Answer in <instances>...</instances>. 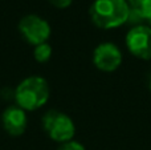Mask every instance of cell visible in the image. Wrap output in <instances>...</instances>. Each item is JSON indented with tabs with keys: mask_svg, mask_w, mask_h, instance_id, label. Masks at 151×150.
<instances>
[{
	"mask_svg": "<svg viewBox=\"0 0 151 150\" xmlns=\"http://www.w3.org/2000/svg\"><path fill=\"white\" fill-rule=\"evenodd\" d=\"M57 150H86V148L81 142H77V141L72 140V141H68V142L60 144Z\"/></svg>",
	"mask_w": 151,
	"mask_h": 150,
	"instance_id": "10",
	"label": "cell"
},
{
	"mask_svg": "<svg viewBox=\"0 0 151 150\" xmlns=\"http://www.w3.org/2000/svg\"><path fill=\"white\" fill-rule=\"evenodd\" d=\"M42 129L52 141L64 144L72 141L76 136L74 121L65 113L58 110H48L41 120Z\"/></svg>",
	"mask_w": 151,
	"mask_h": 150,
	"instance_id": "3",
	"label": "cell"
},
{
	"mask_svg": "<svg viewBox=\"0 0 151 150\" xmlns=\"http://www.w3.org/2000/svg\"><path fill=\"white\" fill-rule=\"evenodd\" d=\"M1 125L3 129L11 137H19L24 134L28 126L27 112L19 108L17 105H9L1 113Z\"/></svg>",
	"mask_w": 151,
	"mask_h": 150,
	"instance_id": "7",
	"label": "cell"
},
{
	"mask_svg": "<svg viewBox=\"0 0 151 150\" xmlns=\"http://www.w3.org/2000/svg\"><path fill=\"white\" fill-rule=\"evenodd\" d=\"M149 25H150V27H151V20H150V21H149Z\"/></svg>",
	"mask_w": 151,
	"mask_h": 150,
	"instance_id": "13",
	"label": "cell"
},
{
	"mask_svg": "<svg viewBox=\"0 0 151 150\" xmlns=\"http://www.w3.org/2000/svg\"><path fill=\"white\" fill-rule=\"evenodd\" d=\"M91 61L98 71L111 73L121 66L123 56L117 44L111 41H104L94 48Z\"/></svg>",
	"mask_w": 151,
	"mask_h": 150,
	"instance_id": "6",
	"label": "cell"
},
{
	"mask_svg": "<svg viewBox=\"0 0 151 150\" xmlns=\"http://www.w3.org/2000/svg\"><path fill=\"white\" fill-rule=\"evenodd\" d=\"M126 48L131 56L139 60H151V27L139 24L134 25L125 37Z\"/></svg>",
	"mask_w": 151,
	"mask_h": 150,
	"instance_id": "5",
	"label": "cell"
},
{
	"mask_svg": "<svg viewBox=\"0 0 151 150\" xmlns=\"http://www.w3.org/2000/svg\"><path fill=\"white\" fill-rule=\"evenodd\" d=\"M149 88H150V92H151V77H150V82H149Z\"/></svg>",
	"mask_w": 151,
	"mask_h": 150,
	"instance_id": "12",
	"label": "cell"
},
{
	"mask_svg": "<svg viewBox=\"0 0 151 150\" xmlns=\"http://www.w3.org/2000/svg\"><path fill=\"white\" fill-rule=\"evenodd\" d=\"M17 29L21 37L33 47L42 43H48L52 32L49 23L41 16L33 13L23 16L17 24Z\"/></svg>",
	"mask_w": 151,
	"mask_h": 150,
	"instance_id": "4",
	"label": "cell"
},
{
	"mask_svg": "<svg viewBox=\"0 0 151 150\" xmlns=\"http://www.w3.org/2000/svg\"><path fill=\"white\" fill-rule=\"evenodd\" d=\"M127 4L130 8L129 21L139 25L142 21L151 20V0H127Z\"/></svg>",
	"mask_w": 151,
	"mask_h": 150,
	"instance_id": "8",
	"label": "cell"
},
{
	"mask_svg": "<svg viewBox=\"0 0 151 150\" xmlns=\"http://www.w3.org/2000/svg\"><path fill=\"white\" fill-rule=\"evenodd\" d=\"M33 57L37 63L40 64H45L50 60L52 57V47L48 43H42L35 47L33 49Z\"/></svg>",
	"mask_w": 151,
	"mask_h": 150,
	"instance_id": "9",
	"label": "cell"
},
{
	"mask_svg": "<svg viewBox=\"0 0 151 150\" xmlns=\"http://www.w3.org/2000/svg\"><path fill=\"white\" fill-rule=\"evenodd\" d=\"M89 17L99 29H115L129 23L130 8L127 0H94Z\"/></svg>",
	"mask_w": 151,
	"mask_h": 150,
	"instance_id": "1",
	"label": "cell"
},
{
	"mask_svg": "<svg viewBox=\"0 0 151 150\" xmlns=\"http://www.w3.org/2000/svg\"><path fill=\"white\" fill-rule=\"evenodd\" d=\"M50 89L48 81L41 76H29L19 82L13 92L15 102L25 112L42 108L49 100Z\"/></svg>",
	"mask_w": 151,
	"mask_h": 150,
	"instance_id": "2",
	"label": "cell"
},
{
	"mask_svg": "<svg viewBox=\"0 0 151 150\" xmlns=\"http://www.w3.org/2000/svg\"><path fill=\"white\" fill-rule=\"evenodd\" d=\"M53 7L58 8V9H64V8H68L69 5L73 3V0H48Z\"/></svg>",
	"mask_w": 151,
	"mask_h": 150,
	"instance_id": "11",
	"label": "cell"
}]
</instances>
